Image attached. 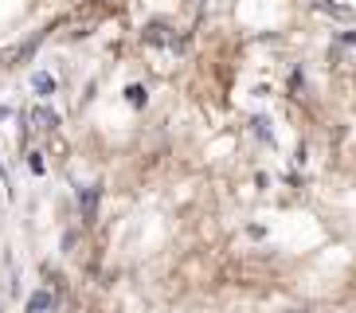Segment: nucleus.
<instances>
[{
    "label": "nucleus",
    "instance_id": "nucleus-1",
    "mask_svg": "<svg viewBox=\"0 0 356 313\" xmlns=\"http://www.w3.org/2000/svg\"><path fill=\"white\" fill-rule=\"evenodd\" d=\"M79 204H83V216H86V219H95V208H98V188H95V184L79 188Z\"/></svg>",
    "mask_w": 356,
    "mask_h": 313
},
{
    "label": "nucleus",
    "instance_id": "nucleus-2",
    "mask_svg": "<svg viewBox=\"0 0 356 313\" xmlns=\"http://www.w3.org/2000/svg\"><path fill=\"white\" fill-rule=\"evenodd\" d=\"M32 90L40 94V98H47V94H55V79H51L47 71H40V74L32 79Z\"/></svg>",
    "mask_w": 356,
    "mask_h": 313
},
{
    "label": "nucleus",
    "instance_id": "nucleus-3",
    "mask_svg": "<svg viewBox=\"0 0 356 313\" xmlns=\"http://www.w3.org/2000/svg\"><path fill=\"white\" fill-rule=\"evenodd\" d=\"M55 305V298L47 290H40V294H32V302H28V313H47Z\"/></svg>",
    "mask_w": 356,
    "mask_h": 313
},
{
    "label": "nucleus",
    "instance_id": "nucleus-4",
    "mask_svg": "<svg viewBox=\"0 0 356 313\" xmlns=\"http://www.w3.org/2000/svg\"><path fill=\"white\" fill-rule=\"evenodd\" d=\"M32 122L40 125V129H55V114H51V110H43V106H40V110H32Z\"/></svg>",
    "mask_w": 356,
    "mask_h": 313
},
{
    "label": "nucleus",
    "instance_id": "nucleus-5",
    "mask_svg": "<svg viewBox=\"0 0 356 313\" xmlns=\"http://www.w3.org/2000/svg\"><path fill=\"white\" fill-rule=\"evenodd\" d=\"M129 98H134V106H141V102H145V86H129Z\"/></svg>",
    "mask_w": 356,
    "mask_h": 313
}]
</instances>
